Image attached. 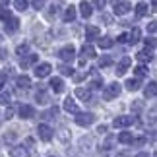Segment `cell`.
Masks as SVG:
<instances>
[{"label":"cell","instance_id":"obj_55","mask_svg":"<svg viewBox=\"0 0 157 157\" xmlns=\"http://www.w3.org/2000/svg\"><path fill=\"white\" fill-rule=\"evenodd\" d=\"M136 157H149V155H147V153H146V151H140V153H138V155H136Z\"/></svg>","mask_w":157,"mask_h":157},{"label":"cell","instance_id":"obj_19","mask_svg":"<svg viewBox=\"0 0 157 157\" xmlns=\"http://www.w3.org/2000/svg\"><path fill=\"white\" fill-rule=\"evenodd\" d=\"M17 27H20V20H17V17H14V16H12L10 20L6 21V31H8V33H14V31H16Z\"/></svg>","mask_w":157,"mask_h":157},{"label":"cell","instance_id":"obj_15","mask_svg":"<svg viewBox=\"0 0 157 157\" xmlns=\"http://www.w3.org/2000/svg\"><path fill=\"white\" fill-rule=\"evenodd\" d=\"M99 35H101L99 27H95V25H87V27H86V39H87V41H91V39H97Z\"/></svg>","mask_w":157,"mask_h":157},{"label":"cell","instance_id":"obj_13","mask_svg":"<svg viewBox=\"0 0 157 157\" xmlns=\"http://www.w3.org/2000/svg\"><path fill=\"white\" fill-rule=\"evenodd\" d=\"M20 117L21 118H33L35 117V109L31 105H21L20 107Z\"/></svg>","mask_w":157,"mask_h":157},{"label":"cell","instance_id":"obj_29","mask_svg":"<svg viewBox=\"0 0 157 157\" xmlns=\"http://www.w3.org/2000/svg\"><path fill=\"white\" fill-rule=\"evenodd\" d=\"M56 114H58V107L54 105V107H51L47 113H43V114H41V117H43V118H52V117H56Z\"/></svg>","mask_w":157,"mask_h":157},{"label":"cell","instance_id":"obj_54","mask_svg":"<svg viewBox=\"0 0 157 157\" xmlns=\"http://www.w3.org/2000/svg\"><path fill=\"white\" fill-rule=\"evenodd\" d=\"M4 83H6V76H0V89H2Z\"/></svg>","mask_w":157,"mask_h":157},{"label":"cell","instance_id":"obj_20","mask_svg":"<svg viewBox=\"0 0 157 157\" xmlns=\"http://www.w3.org/2000/svg\"><path fill=\"white\" fill-rule=\"evenodd\" d=\"M35 99H37V103H39V105H47V103H49V93H47L45 89L41 87L39 91L35 93Z\"/></svg>","mask_w":157,"mask_h":157},{"label":"cell","instance_id":"obj_49","mask_svg":"<svg viewBox=\"0 0 157 157\" xmlns=\"http://www.w3.org/2000/svg\"><path fill=\"white\" fill-rule=\"evenodd\" d=\"M101 20H103L105 23H111L113 20H111V16H107V14H103V16H101Z\"/></svg>","mask_w":157,"mask_h":157},{"label":"cell","instance_id":"obj_43","mask_svg":"<svg viewBox=\"0 0 157 157\" xmlns=\"http://www.w3.org/2000/svg\"><path fill=\"white\" fill-rule=\"evenodd\" d=\"M86 76H87V72H80V74H74V80H76V82H82Z\"/></svg>","mask_w":157,"mask_h":157},{"label":"cell","instance_id":"obj_5","mask_svg":"<svg viewBox=\"0 0 157 157\" xmlns=\"http://www.w3.org/2000/svg\"><path fill=\"white\" fill-rule=\"evenodd\" d=\"M132 124H134V117H117L113 120L114 128H128Z\"/></svg>","mask_w":157,"mask_h":157},{"label":"cell","instance_id":"obj_48","mask_svg":"<svg viewBox=\"0 0 157 157\" xmlns=\"http://www.w3.org/2000/svg\"><path fill=\"white\" fill-rule=\"evenodd\" d=\"M147 29H149V33H155V31H157V25H155V21H151V23H149V27H147Z\"/></svg>","mask_w":157,"mask_h":157},{"label":"cell","instance_id":"obj_21","mask_svg":"<svg viewBox=\"0 0 157 157\" xmlns=\"http://www.w3.org/2000/svg\"><path fill=\"white\" fill-rule=\"evenodd\" d=\"M74 20H76V8H74V6H68V8L64 10V21L72 23Z\"/></svg>","mask_w":157,"mask_h":157},{"label":"cell","instance_id":"obj_34","mask_svg":"<svg viewBox=\"0 0 157 157\" xmlns=\"http://www.w3.org/2000/svg\"><path fill=\"white\" fill-rule=\"evenodd\" d=\"M111 64H113V58L109 56V54L101 56V60H99V66H101V68H105V66H111Z\"/></svg>","mask_w":157,"mask_h":157},{"label":"cell","instance_id":"obj_42","mask_svg":"<svg viewBox=\"0 0 157 157\" xmlns=\"http://www.w3.org/2000/svg\"><path fill=\"white\" fill-rule=\"evenodd\" d=\"M93 4H95V8H105V4H107V0H93Z\"/></svg>","mask_w":157,"mask_h":157},{"label":"cell","instance_id":"obj_52","mask_svg":"<svg viewBox=\"0 0 157 157\" xmlns=\"http://www.w3.org/2000/svg\"><path fill=\"white\" fill-rule=\"evenodd\" d=\"M97 132H99V134H105V132H107V126H99Z\"/></svg>","mask_w":157,"mask_h":157},{"label":"cell","instance_id":"obj_26","mask_svg":"<svg viewBox=\"0 0 157 157\" xmlns=\"http://www.w3.org/2000/svg\"><path fill=\"white\" fill-rule=\"evenodd\" d=\"M140 86H142V82L138 80H128L126 82V89H128V91H138V89H140Z\"/></svg>","mask_w":157,"mask_h":157},{"label":"cell","instance_id":"obj_17","mask_svg":"<svg viewBox=\"0 0 157 157\" xmlns=\"http://www.w3.org/2000/svg\"><path fill=\"white\" fill-rule=\"evenodd\" d=\"M80 14L83 16V17H91V14H93V6L91 4H87L86 0L80 4Z\"/></svg>","mask_w":157,"mask_h":157},{"label":"cell","instance_id":"obj_32","mask_svg":"<svg viewBox=\"0 0 157 157\" xmlns=\"http://www.w3.org/2000/svg\"><path fill=\"white\" fill-rule=\"evenodd\" d=\"M134 72H136V76H138V78H144V76L147 74V68H146L144 64H140V66H136V68H134Z\"/></svg>","mask_w":157,"mask_h":157},{"label":"cell","instance_id":"obj_3","mask_svg":"<svg viewBox=\"0 0 157 157\" xmlns=\"http://www.w3.org/2000/svg\"><path fill=\"white\" fill-rule=\"evenodd\" d=\"M118 95H120V86L118 83H111V86H107L103 89V99H107V101L118 97Z\"/></svg>","mask_w":157,"mask_h":157},{"label":"cell","instance_id":"obj_25","mask_svg":"<svg viewBox=\"0 0 157 157\" xmlns=\"http://www.w3.org/2000/svg\"><path fill=\"white\" fill-rule=\"evenodd\" d=\"M76 97H80L83 101H89L91 99V91H89V89H83V87H78L76 89Z\"/></svg>","mask_w":157,"mask_h":157},{"label":"cell","instance_id":"obj_12","mask_svg":"<svg viewBox=\"0 0 157 157\" xmlns=\"http://www.w3.org/2000/svg\"><path fill=\"white\" fill-rule=\"evenodd\" d=\"M64 111H66V113H72V114H78V113H80V109H78V105H76L74 99L68 97V99L64 101Z\"/></svg>","mask_w":157,"mask_h":157},{"label":"cell","instance_id":"obj_40","mask_svg":"<svg viewBox=\"0 0 157 157\" xmlns=\"http://www.w3.org/2000/svg\"><path fill=\"white\" fill-rule=\"evenodd\" d=\"M144 109V101H134V103H132V111L134 113H140Z\"/></svg>","mask_w":157,"mask_h":157},{"label":"cell","instance_id":"obj_41","mask_svg":"<svg viewBox=\"0 0 157 157\" xmlns=\"http://www.w3.org/2000/svg\"><path fill=\"white\" fill-rule=\"evenodd\" d=\"M58 10H60V8H58V4H52V6H51V10L47 12V16H49V17H54V16L58 14Z\"/></svg>","mask_w":157,"mask_h":157},{"label":"cell","instance_id":"obj_36","mask_svg":"<svg viewBox=\"0 0 157 157\" xmlns=\"http://www.w3.org/2000/svg\"><path fill=\"white\" fill-rule=\"evenodd\" d=\"M10 17H12V12H10V10H6V8H0V20L8 21Z\"/></svg>","mask_w":157,"mask_h":157},{"label":"cell","instance_id":"obj_37","mask_svg":"<svg viewBox=\"0 0 157 157\" xmlns=\"http://www.w3.org/2000/svg\"><path fill=\"white\" fill-rule=\"evenodd\" d=\"M31 4H33L35 10H43L45 4H47V0H31Z\"/></svg>","mask_w":157,"mask_h":157},{"label":"cell","instance_id":"obj_30","mask_svg":"<svg viewBox=\"0 0 157 157\" xmlns=\"http://www.w3.org/2000/svg\"><path fill=\"white\" fill-rule=\"evenodd\" d=\"M113 144H114V136H109L107 140H105V144L101 146V149H103V151H109V149L113 147Z\"/></svg>","mask_w":157,"mask_h":157},{"label":"cell","instance_id":"obj_23","mask_svg":"<svg viewBox=\"0 0 157 157\" xmlns=\"http://www.w3.org/2000/svg\"><path fill=\"white\" fill-rule=\"evenodd\" d=\"M140 37H142V31H140L138 27H134V29L130 31V35H128V43H130V45H136L138 41H140Z\"/></svg>","mask_w":157,"mask_h":157},{"label":"cell","instance_id":"obj_35","mask_svg":"<svg viewBox=\"0 0 157 157\" xmlns=\"http://www.w3.org/2000/svg\"><path fill=\"white\" fill-rule=\"evenodd\" d=\"M0 103H2V105H10L12 103V95L8 91H4L2 95H0Z\"/></svg>","mask_w":157,"mask_h":157},{"label":"cell","instance_id":"obj_9","mask_svg":"<svg viewBox=\"0 0 157 157\" xmlns=\"http://www.w3.org/2000/svg\"><path fill=\"white\" fill-rule=\"evenodd\" d=\"M16 86L20 87V89H29V87H31V78L25 76V74H23V76H17L16 78Z\"/></svg>","mask_w":157,"mask_h":157},{"label":"cell","instance_id":"obj_16","mask_svg":"<svg viewBox=\"0 0 157 157\" xmlns=\"http://www.w3.org/2000/svg\"><path fill=\"white\" fill-rule=\"evenodd\" d=\"M37 58H39L37 54H27V56H25V58H21V62H20V64H21V68L25 70V68H29V66H33L35 62H37Z\"/></svg>","mask_w":157,"mask_h":157},{"label":"cell","instance_id":"obj_1","mask_svg":"<svg viewBox=\"0 0 157 157\" xmlns=\"http://www.w3.org/2000/svg\"><path fill=\"white\" fill-rule=\"evenodd\" d=\"M58 56H60V60H64V62H72V60L76 58V49H74V45L62 47V49L58 51Z\"/></svg>","mask_w":157,"mask_h":157},{"label":"cell","instance_id":"obj_57","mask_svg":"<svg viewBox=\"0 0 157 157\" xmlns=\"http://www.w3.org/2000/svg\"><path fill=\"white\" fill-rule=\"evenodd\" d=\"M0 124H2V120H0Z\"/></svg>","mask_w":157,"mask_h":157},{"label":"cell","instance_id":"obj_22","mask_svg":"<svg viewBox=\"0 0 157 157\" xmlns=\"http://www.w3.org/2000/svg\"><path fill=\"white\" fill-rule=\"evenodd\" d=\"M95 56V49L91 45H83L82 47V60H86V58H93Z\"/></svg>","mask_w":157,"mask_h":157},{"label":"cell","instance_id":"obj_45","mask_svg":"<svg viewBox=\"0 0 157 157\" xmlns=\"http://www.w3.org/2000/svg\"><path fill=\"white\" fill-rule=\"evenodd\" d=\"M12 114H14V109H12V107H8V109H6V114H4V118H12Z\"/></svg>","mask_w":157,"mask_h":157},{"label":"cell","instance_id":"obj_50","mask_svg":"<svg viewBox=\"0 0 157 157\" xmlns=\"http://www.w3.org/2000/svg\"><path fill=\"white\" fill-rule=\"evenodd\" d=\"M146 45H149V47L153 49V47H155V39H153V37H151V39H146Z\"/></svg>","mask_w":157,"mask_h":157},{"label":"cell","instance_id":"obj_10","mask_svg":"<svg viewBox=\"0 0 157 157\" xmlns=\"http://www.w3.org/2000/svg\"><path fill=\"white\" fill-rule=\"evenodd\" d=\"M136 58L140 60V62H149V60H153V49H144L136 54Z\"/></svg>","mask_w":157,"mask_h":157},{"label":"cell","instance_id":"obj_28","mask_svg":"<svg viewBox=\"0 0 157 157\" xmlns=\"http://www.w3.org/2000/svg\"><path fill=\"white\" fill-rule=\"evenodd\" d=\"M132 140H134V136H132L130 132H120L118 134V142L120 144H132Z\"/></svg>","mask_w":157,"mask_h":157},{"label":"cell","instance_id":"obj_11","mask_svg":"<svg viewBox=\"0 0 157 157\" xmlns=\"http://www.w3.org/2000/svg\"><path fill=\"white\" fill-rule=\"evenodd\" d=\"M130 8H132V6L128 4V2H118V4H114V14H117V16H124V14H128V12H130Z\"/></svg>","mask_w":157,"mask_h":157},{"label":"cell","instance_id":"obj_38","mask_svg":"<svg viewBox=\"0 0 157 157\" xmlns=\"http://www.w3.org/2000/svg\"><path fill=\"white\" fill-rule=\"evenodd\" d=\"M27 51H29V45H27V43H23V45H20V47L16 49V52L21 54V56H23V54H27Z\"/></svg>","mask_w":157,"mask_h":157},{"label":"cell","instance_id":"obj_24","mask_svg":"<svg viewBox=\"0 0 157 157\" xmlns=\"http://www.w3.org/2000/svg\"><path fill=\"white\" fill-rule=\"evenodd\" d=\"M147 10H149V6L146 2H138L136 4V17H144L147 14Z\"/></svg>","mask_w":157,"mask_h":157},{"label":"cell","instance_id":"obj_6","mask_svg":"<svg viewBox=\"0 0 157 157\" xmlns=\"http://www.w3.org/2000/svg\"><path fill=\"white\" fill-rule=\"evenodd\" d=\"M130 64H132L130 56H124V58L117 64V70H114V72H117V76H124V74H126V70L130 68Z\"/></svg>","mask_w":157,"mask_h":157},{"label":"cell","instance_id":"obj_39","mask_svg":"<svg viewBox=\"0 0 157 157\" xmlns=\"http://www.w3.org/2000/svg\"><path fill=\"white\" fill-rule=\"evenodd\" d=\"M58 138H60L62 142H68V138H70V132L66 130V128H62V130L58 132Z\"/></svg>","mask_w":157,"mask_h":157},{"label":"cell","instance_id":"obj_2","mask_svg":"<svg viewBox=\"0 0 157 157\" xmlns=\"http://www.w3.org/2000/svg\"><path fill=\"white\" fill-rule=\"evenodd\" d=\"M93 122H95L93 113H78L76 114V124H80V126H91Z\"/></svg>","mask_w":157,"mask_h":157},{"label":"cell","instance_id":"obj_47","mask_svg":"<svg viewBox=\"0 0 157 157\" xmlns=\"http://www.w3.org/2000/svg\"><path fill=\"white\" fill-rule=\"evenodd\" d=\"M14 138H16V134H14V132H10V134H6L4 140H6V142H14Z\"/></svg>","mask_w":157,"mask_h":157},{"label":"cell","instance_id":"obj_4","mask_svg":"<svg viewBox=\"0 0 157 157\" xmlns=\"http://www.w3.org/2000/svg\"><path fill=\"white\" fill-rule=\"evenodd\" d=\"M37 134H39V138L43 142H49V140H52L54 132H52V128H51L49 124H39L37 126Z\"/></svg>","mask_w":157,"mask_h":157},{"label":"cell","instance_id":"obj_33","mask_svg":"<svg viewBox=\"0 0 157 157\" xmlns=\"http://www.w3.org/2000/svg\"><path fill=\"white\" fill-rule=\"evenodd\" d=\"M14 6H16V8L20 10V12H23V10H27L29 2H27V0H16V2H14Z\"/></svg>","mask_w":157,"mask_h":157},{"label":"cell","instance_id":"obj_44","mask_svg":"<svg viewBox=\"0 0 157 157\" xmlns=\"http://www.w3.org/2000/svg\"><path fill=\"white\" fill-rule=\"evenodd\" d=\"M132 144H134V146H144V144H146V138H138V140H132Z\"/></svg>","mask_w":157,"mask_h":157},{"label":"cell","instance_id":"obj_31","mask_svg":"<svg viewBox=\"0 0 157 157\" xmlns=\"http://www.w3.org/2000/svg\"><path fill=\"white\" fill-rule=\"evenodd\" d=\"M58 70H60V74H62V76H74V70H72V66H66V64H62Z\"/></svg>","mask_w":157,"mask_h":157},{"label":"cell","instance_id":"obj_56","mask_svg":"<svg viewBox=\"0 0 157 157\" xmlns=\"http://www.w3.org/2000/svg\"><path fill=\"white\" fill-rule=\"evenodd\" d=\"M111 2H113V4H118V2H120V0H111Z\"/></svg>","mask_w":157,"mask_h":157},{"label":"cell","instance_id":"obj_14","mask_svg":"<svg viewBox=\"0 0 157 157\" xmlns=\"http://www.w3.org/2000/svg\"><path fill=\"white\" fill-rule=\"evenodd\" d=\"M49 86H51V89H52L54 93H62L64 91V82L60 80V78H52Z\"/></svg>","mask_w":157,"mask_h":157},{"label":"cell","instance_id":"obj_46","mask_svg":"<svg viewBox=\"0 0 157 157\" xmlns=\"http://www.w3.org/2000/svg\"><path fill=\"white\" fill-rule=\"evenodd\" d=\"M126 41H128V35H126V33L118 35V43H126Z\"/></svg>","mask_w":157,"mask_h":157},{"label":"cell","instance_id":"obj_51","mask_svg":"<svg viewBox=\"0 0 157 157\" xmlns=\"http://www.w3.org/2000/svg\"><path fill=\"white\" fill-rule=\"evenodd\" d=\"M149 120H151V122H155V109H151V111H149Z\"/></svg>","mask_w":157,"mask_h":157},{"label":"cell","instance_id":"obj_8","mask_svg":"<svg viewBox=\"0 0 157 157\" xmlns=\"http://www.w3.org/2000/svg\"><path fill=\"white\" fill-rule=\"evenodd\" d=\"M10 155H12V157H31L29 149L23 147V146H14V147L10 149Z\"/></svg>","mask_w":157,"mask_h":157},{"label":"cell","instance_id":"obj_53","mask_svg":"<svg viewBox=\"0 0 157 157\" xmlns=\"http://www.w3.org/2000/svg\"><path fill=\"white\" fill-rule=\"evenodd\" d=\"M8 4H10V0H0V6H2V8H6Z\"/></svg>","mask_w":157,"mask_h":157},{"label":"cell","instance_id":"obj_7","mask_svg":"<svg viewBox=\"0 0 157 157\" xmlns=\"http://www.w3.org/2000/svg\"><path fill=\"white\" fill-rule=\"evenodd\" d=\"M51 70H52V66L49 62H43V64H39L37 68H35V76L37 78H47L51 74Z\"/></svg>","mask_w":157,"mask_h":157},{"label":"cell","instance_id":"obj_27","mask_svg":"<svg viewBox=\"0 0 157 157\" xmlns=\"http://www.w3.org/2000/svg\"><path fill=\"white\" fill-rule=\"evenodd\" d=\"M97 43H99L101 49H111V47L114 45V41L111 37H101V39H97Z\"/></svg>","mask_w":157,"mask_h":157},{"label":"cell","instance_id":"obj_18","mask_svg":"<svg viewBox=\"0 0 157 157\" xmlns=\"http://www.w3.org/2000/svg\"><path fill=\"white\" fill-rule=\"evenodd\" d=\"M155 93H157V83H155V82H149V83H147V87L144 89V95H146L147 99H153V97H155Z\"/></svg>","mask_w":157,"mask_h":157}]
</instances>
